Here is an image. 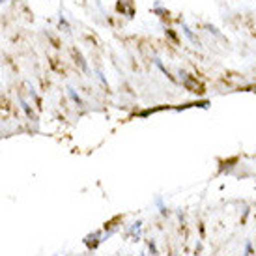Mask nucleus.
<instances>
[{
  "label": "nucleus",
  "instance_id": "2",
  "mask_svg": "<svg viewBox=\"0 0 256 256\" xmlns=\"http://www.w3.org/2000/svg\"><path fill=\"white\" fill-rule=\"evenodd\" d=\"M68 92H70V96L73 98V101H77L78 105H82V101H80V98H78V94H75V90H73V88H68Z\"/></svg>",
  "mask_w": 256,
  "mask_h": 256
},
{
  "label": "nucleus",
  "instance_id": "1",
  "mask_svg": "<svg viewBox=\"0 0 256 256\" xmlns=\"http://www.w3.org/2000/svg\"><path fill=\"white\" fill-rule=\"evenodd\" d=\"M182 30H184V34L187 36V40L194 45V47H200V40H198V36L196 34H192V30L187 26V24H182Z\"/></svg>",
  "mask_w": 256,
  "mask_h": 256
},
{
  "label": "nucleus",
  "instance_id": "3",
  "mask_svg": "<svg viewBox=\"0 0 256 256\" xmlns=\"http://www.w3.org/2000/svg\"><path fill=\"white\" fill-rule=\"evenodd\" d=\"M2 2H8V0H0V4H2Z\"/></svg>",
  "mask_w": 256,
  "mask_h": 256
}]
</instances>
